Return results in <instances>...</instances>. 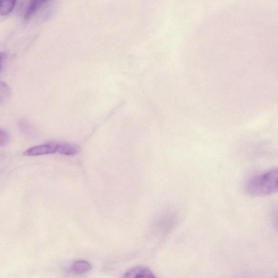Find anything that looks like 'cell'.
I'll return each mask as SVG.
<instances>
[{
  "instance_id": "obj_1",
  "label": "cell",
  "mask_w": 278,
  "mask_h": 278,
  "mask_svg": "<svg viewBox=\"0 0 278 278\" xmlns=\"http://www.w3.org/2000/svg\"><path fill=\"white\" fill-rule=\"evenodd\" d=\"M248 194L254 197H266L278 192V168L256 176L246 187Z\"/></svg>"
},
{
  "instance_id": "obj_2",
  "label": "cell",
  "mask_w": 278,
  "mask_h": 278,
  "mask_svg": "<svg viewBox=\"0 0 278 278\" xmlns=\"http://www.w3.org/2000/svg\"><path fill=\"white\" fill-rule=\"evenodd\" d=\"M57 153V143H48L31 147L25 150V156L35 157Z\"/></svg>"
},
{
  "instance_id": "obj_3",
  "label": "cell",
  "mask_w": 278,
  "mask_h": 278,
  "mask_svg": "<svg viewBox=\"0 0 278 278\" xmlns=\"http://www.w3.org/2000/svg\"><path fill=\"white\" fill-rule=\"evenodd\" d=\"M123 277L125 278H154L155 275L148 268L138 267L130 269L124 273Z\"/></svg>"
},
{
  "instance_id": "obj_4",
  "label": "cell",
  "mask_w": 278,
  "mask_h": 278,
  "mask_svg": "<svg viewBox=\"0 0 278 278\" xmlns=\"http://www.w3.org/2000/svg\"><path fill=\"white\" fill-rule=\"evenodd\" d=\"M80 147L68 143H57V153L65 156H74L79 153Z\"/></svg>"
},
{
  "instance_id": "obj_5",
  "label": "cell",
  "mask_w": 278,
  "mask_h": 278,
  "mask_svg": "<svg viewBox=\"0 0 278 278\" xmlns=\"http://www.w3.org/2000/svg\"><path fill=\"white\" fill-rule=\"evenodd\" d=\"M44 0H31L26 11H25L24 18L29 20L38 11Z\"/></svg>"
},
{
  "instance_id": "obj_6",
  "label": "cell",
  "mask_w": 278,
  "mask_h": 278,
  "mask_svg": "<svg viewBox=\"0 0 278 278\" xmlns=\"http://www.w3.org/2000/svg\"><path fill=\"white\" fill-rule=\"evenodd\" d=\"M91 268V264L87 261L78 260L72 264L71 270L74 273L83 274L90 271Z\"/></svg>"
},
{
  "instance_id": "obj_7",
  "label": "cell",
  "mask_w": 278,
  "mask_h": 278,
  "mask_svg": "<svg viewBox=\"0 0 278 278\" xmlns=\"http://www.w3.org/2000/svg\"><path fill=\"white\" fill-rule=\"evenodd\" d=\"M17 0H0V14L2 16L9 15L12 12Z\"/></svg>"
},
{
  "instance_id": "obj_8",
  "label": "cell",
  "mask_w": 278,
  "mask_h": 278,
  "mask_svg": "<svg viewBox=\"0 0 278 278\" xmlns=\"http://www.w3.org/2000/svg\"><path fill=\"white\" fill-rule=\"evenodd\" d=\"M10 141V136L5 131H0V145H6Z\"/></svg>"
},
{
  "instance_id": "obj_9",
  "label": "cell",
  "mask_w": 278,
  "mask_h": 278,
  "mask_svg": "<svg viewBox=\"0 0 278 278\" xmlns=\"http://www.w3.org/2000/svg\"><path fill=\"white\" fill-rule=\"evenodd\" d=\"M44 1H46V0H44Z\"/></svg>"
}]
</instances>
